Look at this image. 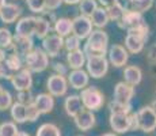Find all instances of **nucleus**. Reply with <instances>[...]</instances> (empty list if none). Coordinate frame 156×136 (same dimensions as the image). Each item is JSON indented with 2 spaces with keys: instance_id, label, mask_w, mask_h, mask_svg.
I'll return each mask as SVG.
<instances>
[{
  "instance_id": "obj_1",
  "label": "nucleus",
  "mask_w": 156,
  "mask_h": 136,
  "mask_svg": "<svg viewBox=\"0 0 156 136\" xmlns=\"http://www.w3.org/2000/svg\"><path fill=\"white\" fill-rule=\"evenodd\" d=\"M86 56H105L109 52V35L103 30H92L84 44Z\"/></svg>"
},
{
  "instance_id": "obj_2",
  "label": "nucleus",
  "mask_w": 156,
  "mask_h": 136,
  "mask_svg": "<svg viewBox=\"0 0 156 136\" xmlns=\"http://www.w3.org/2000/svg\"><path fill=\"white\" fill-rule=\"evenodd\" d=\"M80 98H82L83 106L84 109H88V110H99V109L105 105V95L97 87H86V89L82 90V94H80Z\"/></svg>"
},
{
  "instance_id": "obj_3",
  "label": "nucleus",
  "mask_w": 156,
  "mask_h": 136,
  "mask_svg": "<svg viewBox=\"0 0 156 136\" xmlns=\"http://www.w3.org/2000/svg\"><path fill=\"white\" fill-rule=\"evenodd\" d=\"M25 64L31 72H42L49 67V56L44 49H33L25 57Z\"/></svg>"
},
{
  "instance_id": "obj_4",
  "label": "nucleus",
  "mask_w": 156,
  "mask_h": 136,
  "mask_svg": "<svg viewBox=\"0 0 156 136\" xmlns=\"http://www.w3.org/2000/svg\"><path fill=\"white\" fill-rule=\"evenodd\" d=\"M86 67L90 76L99 79V78H103L107 74L109 61L105 56H87Z\"/></svg>"
},
{
  "instance_id": "obj_5",
  "label": "nucleus",
  "mask_w": 156,
  "mask_h": 136,
  "mask_svg": "<svg viewBox=\"0 0 156 136\" xmlns=\"http://www.w3.org/2000/svg\"><path fill=\"white\" fill-rule=\"evenodd\" d=\"M139 119V129H141L145 134L156 129V113L152 106H144L137 112Z\"/></svg>"
},
{
  "instance_id": "obj_6",
  "label": "nucleus",
  "mask_w": 156,
  "mask_h": 136,
  "mask_svg": "<svg viewBox=\"0 0 156 136\" xmlns=\"http://www.w3.org/2000/svg\"><path fill=\"white\" fill-rule=\"evenodd\" d=\"M92 22L91 18L86 15H79V17L72 19V33L80 40H87L88 35L92 33Z\"/></svg>"
},
{
  "instance_id": "obj_7",
  "label": "nucleus",
  "mask_w": 156,
  "mask_h": 136,
  "mask_svg": "<svg viewBox=\"0 0 156 136\" xmlns=\"http://www.w3.org/2000/svg\"><path fill=\"white\" fill-rule=\"evenodd\" d=\"M68 79L64 75L60 74H53L52 76H49V79L46 82V89L49 91V94L53 97H62L67 94L68 91Z\"/></svg>"
},
{
  "instance_id": "obj_8",
  "label": "nucleus",
  "mask_w": 156,
  "mask_h": 136,
  "mask_svg": "<svg viewBox=\"0 0 156 136\" xmlns=\"http://www.w3.org/2000/svg\"><path fill=\"white\" fill-rule=\"evenodd\" d=\"M118 23L122 29H126L128 31H133L137 27L143 26L145 23V20H144L141 13H137V11L133 10H126L122 15V18L118 20Z\"/></svg>"
},
{
  "instance_id": "obj_9",
  "label": "nucleus",
  "mask_w": 156,
  "mask_h": 136,
  "mask_svg": "<svg viewBox=\"0 0 156 136\" xmlns=\"http://www.w3.org/2000/svg\"><path fill=\"white\" fill-rule=\"evenodd\" d=\"M10 80H11V83H12V87L16 90V91L30 90L33 86L31 71L27 68H22L20 71H18L16 74H14Z\"/></svg>"
},
{
  "instance_id": "obj_10",
  "label": "nucleus",
  "mask_w": 156,
  "mask_h": 136,
  "mask_svg": "<svg viewBox=\"0 0 156 136\" xmlns=\"http://www.w3.org/2000/svg\"><path fill=\"white\" fill-rule=\"evenodd\" d=\"M44 50L48 53L49 57H55L60 53V50L64 46V38L57 34H50L42 40Z\"/></svg>"
},
{
  "instance_id": "obj_11",
  "label": "nucleus",
  "mask_w": 156,
  "mask_h": 136,
  "mask_svg": "<svg viewBox=\"0 0 156 136\" xmlns=\"http://www.w3.org/2000/svg\"><path fill=\"white\" fill-rule=\"evenodd\" d=\"M130 114V113H129ZM129 114L122 113H110V127L114 132L117 134H125V132L130 131V117Z\"/></svg>"
},
{
  "instance_id": "obj_12",
  "label": "nucleus",
  "mask_w": 156,
  "mask_h": 136,
  "mask_svg": "<svg viewBox=\"0 0 156 136\" xmlns=\"http://www.w3.org/2000/svg\"><path fill=\"white\" fill-rule=\"evenodd\" d=\"M129 54L128 50L122 45H112L109 48V61L114 67L121 68L128 63Z\"/></svg>"
},
{
  "instance_id": "obj_13",
  "label": "nucleus",
  "mask_w": 156,
  "mask_h": 136,
  "mask_svg": "<svg viewBox=\"0 0 156 136\" xmlns=\"http://www.w3.org/2000/svg\"><path fill=\"white\" fill-rule=\"evenodd\" d=\"M34 42H33L31 37H25V35H14V41H12V49L14 53H16L20 57H26L27 54L34 49Z\"/></svg>"
},
{
  "instance_id": "obj_14",
  "label": "nucleus",
  "mask_w": 156,
  "mask_h": 136,
  "mask_svg": "<svg viewBox=\"0 0 156 136\" xmlns=\"http://www.w3.org/2000/svg\"><path fill=\"white\" fill-rule=\"evenodd\" d=\"M134 97V86L126 83V82H119L114 87V101L130 104L132 98Z\"/></svg>"
},
{
  "instance_id": "obj_15",
  "label": "nucleus",
  "mask_w": 156,
  "mask_h": 136,
  "mask_svg": "<svg viewBox=\"0 0 156 136\" xmlns=\"http://www.w3.org/2000/svg\"><path fill=\"white\" fill-rule=\"evenodd\" d=\"M90 82V75L88 72L80 69H72L71 74L68 75V83L71 84L72 89L75 90H83L88 86Z\"/></svg>"
},
{
  "instance_id": "obj_16",
  "label": "nucleus",
  "mask_w": 156,
  "mask_h": 136,
  "mask_svg": "<svg viewBox=\"0 0 156 136\" xmlns=\"http://www.w3.org/2000/svg\"><path fill=\"white\" fill-rule=\"evenodd\" d=\"M35 22H37V18L35 17H25L22 19H19L16 23V27H15V34L25 35V37L34 35Z\"/></svg>"
},
{
  "instance_id": "obj_17",
  "label": "nucleus",
  "mask_w": 156,
  "mask_h": 136,
  "mask_svg": "<svg viewBox=\"0 0 156 136\" xmlns=\"http://www.w3.org/2000/svg\"><path fill=\"white\" fill-rule=\"evenodd\" d=\"M22 14V8L15 3H5L0 11V20L3 23H12Z\"/></svg>"
},
{
  "instance_id": "obj_18",
  "label": "nucleus",
  "mask_w": 156,
  "mask_h": 136,
  "mask_svg": "<svg viewBox=\"0 0 156 136\" xmlns=\"http://www.w3.org/2000/svg\"><path fill=\"white\" fill-rule=\"evenodd\" d=\"M95 114L92 110L88 109H83L76 117H75V124L80 131H90L92 127L95 125Z\"/></svg>"
},
{
  "instance_id": "obj_19",
  "label": "nucleus",
  "mask_w": 156,
  "mask_h": 136,
  "mask_svg": "<svg viewBox=\"0 0 156 136\" xmlns=\"http://www.w3.org/2000/svg\"><path fill=\"white\" fill-rule=\"evenodd\" d=\"M64 109H65V113H67L68 116L75 119V117L84 109L80 95H76V94L68 95L67 99H65V102H64Z\"/></svg>"
},
{
  "instance_id": "obj_20",
  "label": "nucleus",
  "mask_w": 156,
  "mask_h": 136,
  "mask_svg": "<svg viewBox=\"0 0 156 136\" xmlns=\"http://www.w3.org/2000/svg\"><path fill=\"white\" fill-rule=\"evenodd\" d=\"M34 105L38 108V110L42 114L50 113L53 110V108H55V98L49 93H42V94H38L37 97H34Z\"/></svg>"
},
{
  "instance_id": "obj_21",
  "label": "nucleus",
  "mask_w": 156,
  "mask_h": 136,
  "mask_svg": "<svg viewBox=\"0 0 156 136\" xmlns=\"http://www.w3.org/2000/svg\"><path fill=\"white\" fill-rule=\"evenodd\" d=\"M67 61H68V67L72 69H80L87 61V56L84 53V50L77 49V50H72L68 52L67 54Z\"/></svg>"
},
{
  "instance_id": "obj_22",
  "label": "nucleus",
  "mask_w": 156,
  "mask_h": 136,
  "mask_svg": "<svg viewBox=\"0 0 156 136\" xmlns=\"http://www.w3.org/2000/svg\"><path fill=\"white\" fill-rule=\"evenodd\" d=\"M144 44H145V40H143L134 33H128L126 38H125V46L130 53H140L144 48Z\"/></svg>"
},
{
  "instance_id": "obj_23",
  "label": "nucleus",
  "mask_w": 156,
  "mask_h": 136,
  "mask_svg": "<svg viewBox=\"0 0 156 136\" xmlns=\"http://www.w3.org/2000/svg\"><path fill=\"white\" fill-rule=\"evenodd\" d=\"M124 79L126 83L132 84V86H137L143 79V72L141 69L136 65H128L124 69Z\"/></svg>"
},
{
  "instance_id": "obj_24",
  "label": "nucleus",
  "mask_w": 156,
  "mask_h": 136,
  "mask_svg": "<svg viewBox=\"0 0 156 136\" xmlns=\"http://www.w3.org/2000/svg\"><path fill=\"white\" fill-rule=\"evenodd\" d=\"M90 18H91L92 25H94L95 27H98V29L105 27L110 20L109 14H107V10L105 7H98L97 10L92 13V15Z\"/></svg>"
},
{
  "instance_id": "obj_25",
  "label": "nucleus",
  "mask_w": 156,
  "mask_h": 136,
  "mask_svg": "<svg viewBox=\"0 0 156 136\" xmlns=\"http://www.w3.org/2000/svg\"><path fill=\"white\" fill-rule=\"evenodd\" d=\"M10 110H11V117H12L14 123L22 124V123L27 121V119H26V105L25 104L16 101L15 104H12Z\"/></svg>"
},
{
  "instance_id": "obj_26",
  "label": "nucleus",
  "mask_w": 156,
  "mask_h": 136,
  "mask_svg": "<svg viewBox=\"0 0 156 136\" xmlns=\"http://www.w3.org/2000/svg\"><path fill=\"white\" fill-rule=\"evenodd\" d=\"M55 31L57 35L60 37H68V35L72 33V20L68 19V18H60V19L56 20L55 25Z\"/></svg>"
},
{
  "instance_id": "obj_27",
  "label": "nucleus",
  "mask_w": 156,
  "mask_h": 136,
  "mask_svg": "<svg viewBox=\"0 0 156 136\" xmlns=\"http://www.w3.org/2000/svg\"><path fill=\"white\" fill-rule=\"evenodd\" d=\"M50 31V23L49 20H46L42 17L37 18V22H35V30H34V35L37 38H41L44 40L46 35H49Z\"/></svg>"
},
{
  "instance_id": "obj_28",
  "label": "nucleus",
  "mask_w": 156,
  "mask_h": 136,
  "mask_svg": "<svg viewBox=\"0 0 156 136\" xmlns=\"http://www.w3.org/2000/svg\"><path fill=\"white\" fill-rule=\"evenodd\" d=\"M35 136H61L58 127L52 123H45L40 128L37 129V135Z\"/></svg>"
},
{
  "instance_id": "obj_29",
  "label": "nucleus",
  "mask_w": 156,
  "mask_h": 136,
  "mask_svg": "<svg viewBox=\"0 0 156 136\" xmlns=\"http://www.w3.org/2000/svg\"><path fill=\"white\" fill-rule=\"evenodd\" d=\"M4 61H5V65H7L11 72H18L22 69V57L18 56L16 53L7 54Z\"/></svg>"
},
{
  "instance_id": "obj_30",
  "label": "nucleus",
  "mask_w": 156,
  "mask_h": 136,
  "mask_svg": "<svg viewBox=\"0 0 156 136\" xmlns=\"http://www.w3.org/2000/svg\"><path fill=\"white\" fill-rule=\"evenodd\" d=\"M129 4H130L129 10H133V11H137V13L144 14L145 11H148L149 8L152 7L154 0H132Z\"/></svg>"
},
{
  "instance_id": "obj_31",
  "label": "nucleus",
  "mask_w": 156,
  "mask_h": 136,
  "mask_svg": "<svg viewBox=\"0 0 156 136\" xmlns=\"http://www.w3.org/2000/svg\"><path fill=\"white\" fill-rule=\"evenodd\" d=\"M14 35L11 34V31L5 27H0V48L2 49H10L12 46Z\"/></svg>"
},
{
  "instance_id": "obj_32",
  "label": "nucleus",
  "mask_w": 156,
  "mask_h": 136,
  "mask_svg": "<svg viewBox=\"0 0 156 136\" xmlns=\"http://www.w3.org/2000/svg\"><path fill=\"white\" fill-rule=\"evenodd\" d=\"M106 10H107V14H109L110 20H119L122 18V15H124V13L126 11V8L121 3H115V4L107 7Z\"/></svg>"
},
{
  "instance_id": "obj_33",
  "label": "nucleus",
  "mask_w": 156,
  "mask_h": 136,
  "mask_svg": "<svg viewBox=\"0 0 156 136\" xmlns=\"http://www.w3.org/2000/svg\"><path fill=\"white\" fill-rule=\"evenodd\" d=\"M109 109H110V113H122V114L132 113V105L130 104H124V102H118V101L110 102Z\"/></svg>"
},
{
  "instance_id": "obj_34",
  "label": "nucleus",
  "mask_w": 156,
  "mask_h": 136,
  "mask_svg": "<svg viewBox=\"0 0 156 136\" xmlns=\"http://www.w3.org/2000/svg\"><path fill=\"white\" fill-rule=\"evenodd\" d=\"M79 6H80V13H82V15H86V17H91L92 13L98 8L97 0H82L79 3Z\"/></svg>"
},
{
  "instance_id": "obj_35",
  "label": "nucleus",
  "mask_w": 156,
  "mask_h": 136,
  "mask_svg": "<svg viewBox=\"0 0 156 136\" xmlns=\"http://www.w3.org/2000/svg\"><path fill=\"white\" fill-rule=\"evenodd\" d=\"M16 123L14 121H4L0 124V136H16L18 135Z\"/></svg>"
},
{
  "instance_id": "obj_36",
  "label": "nucleus",
  "mask_w": 156,
  "mask_h": 136,
  "mask_svg": "<svg viewBox=\"0 0 156 136\" xmlns=\"http://www.w3.org/2000/svg\"><path fill=\"white\" fill-rule=\"evenodd\" d=\"M41 114L42 113L38 110V108L34 105V102L26 105V119H27V121H30V123L37 121V120L40 119Z\"/></svg>"
},
{
  "instance_id": "obj_37",
  "label": "nucleus",
  "mask_w": 156,
  "mask_h": 136,
  "mask_svg": "<svg viewBox=\"0 0 156 136\" xmlns=\"http://www.w3.org/2000/svg\"><path fill=\"white\" fill-rule=\"evenodd\" d=\"M64 46L67 48L68 52H72V50L80 49V38L76 37L75 34H69L68 37H65V40H64Z\"/></svg>"
},
{
  "instance_id": "obj_38",
  "label": "nucleus",
  "mask_w": 156,
  "mask_h": 136,
  "mask_svg": "<svg viewBox=\"0 0 156 136\" xmlns=\"http://www.w3.org/2000/svg\"><path fill=\"white\" fill-rule=\"evenodd\" d=\"M26 4H27L29 10L35 14L44 13V11L46 10V3H45V0H26Z\"/></svg>"
},
{
  "instance_id": "obj_39",
  "label": "nucleus",
  "mask_w": 156,
  "mask_h": 136,
  "mask_svg": "<svg viewBox=\"0 0 156 136\" xmlns=\"http://www.w3.org/2000/svg\"><path fill=\"white\" fill-rule=\"evenodd\" d=\"M12 106V95L10 91L3 90V93L0 94V110H7Z\"/></svg>"
},
{
  "instance_id": "obj_40",
  "label": "nucleus",
  "mask_w": 156,
  "mask_h": 136,
  "mask_svg": "<svg viewBox=\"0 0 156 136\" xmlns=\"http://www.w3.org/2000/svg\"><path fill=\"white\" fill-rule=\"evenodd\" d=\"M18 102H22L25 105H29L31 102H34V98H33L30 90H25V91H18Z\"/></svg>"
},
{
  "instance_id": "obj_41",
  "label": "nucleus",
  "mask_w": 156,
  "mask_h": 136,
  "mask_svg": "<svg viewBox=\"0 0 156 136\" xmlns=\"http://www.w3.org/2000/svg\"><path fill=\"white\" fill-rule=\"evenodd\" d=\"M11 79L12 78V74L11 71L8 69V67L5 65V61L4 60H0V79Z\"/></svg>"
},
{
  "instance_id": "obj_42",
  "label": "nucleus",
  "mask_w": 156,
  "mask_h": 136,
  "mask_svg": "<svg viewBox=\"0 0 156 136\" xmlns=\"http://www.w3.org/2000/svg\"><path fill=\"white\" fill-rule=\"evenodd\" d=\"M46 3V10H57L61 6L62 0H45Z\"/></svg>"
},
{
  "instance_id": "obj_43",
  "label": "nucleus",
  "mask_w": 156,
  "mask_h": 136,
  "mask_svg": "<svg viewBox=\"0 0 156 136\" xmlns=\"http://www.w3.org/2000/svg\"><path fill=\"white\" fill-rule=\"evenodd\" d=\"M129 117H130V129H133V131L139 129V119H137V113H133V112H132V113L129 114Z\"/></svg>"
},
{
  "instance_id": "obj_44",
  "label": "nucleus",
  "mask_w": 156,
  "mask_h": 136,
  "mask_svg": "<svg viewBox=\"0 0 156 136\" xmlns=\"http://www.w3.org/2000/svg\"><path fill=\"white\" fill-rule=\"evenodd\" d=\"M57 71V74L60 75H65L67 74V68L64 67V64H61V63H57V64H55V67H53Z\"/></svg>"
},
{
  "instance_id": "obj_45",
  "label": "nucleus",
  "mask_w": 156,
  "mask_h": 136,
  "mask_svg": "<svg viewBox=\"0 0 156 136\" xmlns=\"http://www.w3.org/2000/svg\"><path fill=\"white\" fill-rule=\"evenodd\" d=\"M98 2H99V4L102 6V7L107 8V7H110V6H113V4H115V3H118V0H98Z\"/></svg>"
},
{
  "instance_id": "obj_46",
  "label": "nucleus",
  "mask_w": 156,
  "mask_h": 136,
  "mask_svg": "<svg viewBox=\"0 0 156 136\" xmlns=\"http://www.w3.org/2000/svg\"><path fill=\"white\" fill-rule=\"evenodd\" d=\"M149 59L151 60H156V45H154V46L149 49Z\"/></svg>"
},
{
  "instance_id": "obj_47",
  "label": "nucleus",
  "mask_w": 156,
  "mask_h": 136,
  "mask_svg": "<svg viewBox=\"0 0 156 136\" xmlns=\"http://www.w3.org/2000/svg\"><path fill=\"white\" fill-rule=\"evenodd\" d=\"M80 2L82 0H62V3H65V4H77Z\"/></svg>"
},
{
  "instance_id": "obj_48",
  "label": "nucleus",
  "mask_w": 156,
  "mask_h": 136,
  "mask_svg": "<svg viewBox=\"0 0 156 136\" xmlns=\"http://www.w3.org/2000/svg\"><path fill=\"white\" fill-rule=\"evenodd\" d=\"M5 56H7V54H5L4 49H2V48H0V60H5Z\"/></svg>"
},
{
  "instance_id": "obj_49",
  "label": "nucleus",
  "mask_w": 156,
  "mask_h": 136,
  "mask_svg": "<svg viewBox=\"0 0 156 136\" xmlns=\"http://www.w3.org/2000/svg\"><path fill=\"white\" fill-rule=\"evenodd\" d=\"M16 136H30L27 132H18V135Z\"/></svg>"
},
{
  "instance_id": "obj_50",
  "label": "nucleus",
  "mask_w": 156,
  "mask_h": 136,
  "mask_svg": "<svg viewBox=\"0 0 156 136\" xmlns=\"http://www.w3.org/2000/svg\"><path fill=\"white\" fill-rule=\"evenodd\" d=\"M4 4H5V0H0V11H2V8L4 7Z\"/></svg>"
},
{
  "instance_id": "obj_51",
  "label": "nucleus",
  "mask_w": 156,
  "mask_h": 136,
  "mask_svg": "<svg viewBox=\"0 0 156 136\" xmlns=\"http://www.w3.org/2000/svg\"><path fill=\"white\" fill-rule=\"evenodd\" d=\"M152 108H154V110H155V113H156V101H154L152 102V105H151Z\"/></svg>"
},
{
  "instance_id": "obj_52",
  "label": "nucleus",
  "mask_w": 156,
  "mask_h": 136,
  "mask_svg": "<svg viewBox=\"0 0 156 136\" xmlns=\"http://www.w3.org/2000/svg\"><path fill=\"white\" fill-rule=\"evenodd\" d=\"M102 136H117L115 134H112V132H109V134H105V135H102Z\"/></svg>"
},
{
  "instance_id": "obj_53",
  "label": "nucleus",
  "mask_w": 156,
  "mask_h": 136,
  "mask_svg": "<svg viewBox=\"0 0 156 136\" xmlns=\"http://www.w3.org/2000/svg\"><path fill=\"white\" fill-rule=\"evenodd\" d=\"M3 90H4V89H3V87H2V84H0V94H2V93H3Z\"/></svg>"
}]
</instances>
